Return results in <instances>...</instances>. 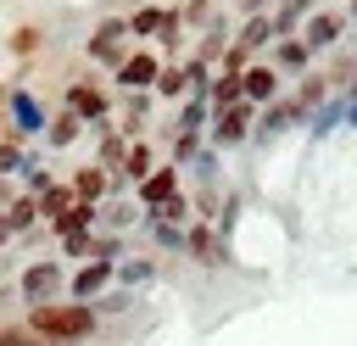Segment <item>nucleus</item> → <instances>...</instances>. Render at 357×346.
Masks as SVG:
<instances>
[{"instance_id": "1", "label": "nucleus", "mask_w": 357, "mask_h": 346, "mask_svg": "<svg viewBox=\"0 0 357 346\" xmlns=\"http://www.w3.org/2000/svg\"><path fill=\"white\" fill-rule=\"evenodd\" d=\"M28 329H33L39 340H84V335L95 329V313H89L84 301H45V307H33Z\"/></svg>"}, {"instance_id": "2", "label": "nucleus", "mask_w": 357, "mask_h": 346, "mask_svg": "<svg viewBox=\"0 0 357 346\" xmlns=\"http://www.w3.org/2000/svg\"><path fill=\"white\" fill-rule=\"evenodd\" d=\"M156 73H162V61H156L151 50H134V56L117 67V84H123V89H145V84L156 89Z\"/></svg>"}, {"instance_id": "3", "label": "nucleus", "mask_w": 357, "mask_h": 346, "mask_svg": "<svg viewBox=\"0 0 357 346\" xmlns=\"http://www.w3.org/2000/svg\"><path fill=\"white\" fill-rule=\"evenodd\" d=\"M173 195H178V167H156V173L139 184V206H151V212H162Z\"/></svg>"}, {"instance_id": "4", "label": "nucleus", "mask_w": 357, "mask_h": 346, "mask_svg": "<svg viewBox=\"0 0 357 346\" xmlns=\"http://www.w3.org/2000/svg\"><path fill=\"white\" fill-rule=\"evenodd\" d=\"M56 285H61V268H56L50 257H45V262H33V268L22 273V296H28V301H39V307L50 301V290H56Z\"/></svg>"}, {"instance_id": "5", "label": "nucleus", "mask_w": 357, "mask_h": 346, "mask_svg": "<svg viewBox=\"0 0 357 346\" xmlns=\"http://www.w3.org/2000/svg\"><path fill=\"white\" fill-rule=\"evenodd\" d=\"M6 106H11V123H17L22 134H39V128H45V106H39L28 89H11V95H6Z\"/></svg>"}, {"instance_id": "6", "label": "nucleus", "mask_w": 357, "mask_h": 346, "mask_svg": "<svg viewBox=\"0 0 357 346\" xmlns=\"http://www.w3.org/2000/svg\"><path fill=\"white\" fill-rule=\"evenodd\" d=\"M251 134V106L240 100V106H229V112H218V123H212V140L218 145H234V140H245Z\"/></svg>"}, {"instance_id": "7", "label": "nucleus", "mask_w": 357, "mask_h": 346, "mask_svg": "<svg viewBox=\"0 0 357 346\" xmlns=\"http://www.w3.org/2000/svg\"><path fill=\"white\" fill-rule=\"evenodd\" d=\"M335 39H340V17L312 11V17L301 22V45H307V50H324V45H335Z\"/></svg>"}, {"instance_id": "8", "label": "nucleus", "mask_w": 357, "mask_h": 346, "mask_svg": "<svg viewBox=\"0 0 357 346\" xmlns=\"http://www.w3.org/2000/svg\"><path fill=\"white\" fill-rule=\"evenodd\" d=\"M67 112H73L78 123H84V117L95 123V117H106V95H100L95 84H73V89H67Z\"/></svg>"}, {"instance_id": "9", "label": "nucleus", "mask_w": 357, "mask_h": 346, "mask_svg": "<svg viewBox=\"0 0 357 346\" xmlns=\"http://www.w3.org/2000/svg\"><path fill=\"white\" fill-rule=\"evenodd\" d=\"M273 89H279V73H273V67H245V73H240L245 106H251V100H273Z\"/></svg>"}, {"instance_id": "10", "label": "nucleus", "mask_w": 357, "mask_h": 346, "mask_svg": "<svg viewBox=\"0 0 357 346\" xmlns=\"http://www.w3.org/2000/svg\"><path fill=\"white\" fill-rule=\"evenodd\" d=\"M106 279H112V262H89V268H78V273H73V301L89 307V296H95Z\"/></svg>"}, {"instance_id": "11", "label": "nucleus", "mask_w": 357, "mask_h": 346, "mask_svg": "<svg viewBox=\"0 0 357 346\" xmlns=\"http://www.w3.org/2000/svg\"><path fill=\"white\" fill-rule=\"evenodd\" d=\"M89 218H95V206H84V201H73L61 218H56V229H61V240H84L89 234Z\"/></svg>"}, {"instance_id": "12", "label": "nucleus", "mask_w": 357, "mask_h": 346, "mask_svg": "<svg viewBox=\"0 0 357 346\" xmlns=\"http://www.w3.org/2000/svg\"><path fill=\"white\" fill-rule=\"evenodd\" d=\"M100 195H106V173H100V167H84V173L73 179V201H84V206H95Z\"/></svg>"}, {"instance_id": "13", "label": "nucleus", "mask_w": 357, "mask_h": 346, "mask_svg": "<svg viewBox=\"0 0 357 346\" xmlns=\"http://www.w3.org/2000/svg\"><path fill=\"white\" fill-rule=\"evenodd\" d=\"M33 218H39V201H33V195H17V201L6 206V229H11V234H17V229H28Z\"/></svg>"}, {"instance_id": "14", "label": "nucleus", "mask_w": 357, "mask_h": 346, "mask_svg": "<svg viewBox=\"0 0 357 346\" xmlns=\"http://www.w3.org/2000/svg\"><path fill=\"white\" fill-rule=\"evenodd\" d=\"M212 100H218V112H229V106H240L245 95H240V73H223L218 84H212Z\"/></svg>"}, {"instance_id": "15", "label": "nucleus", "mask_w": 357, "mask_h": 346, "mask_svg": "<svg viewBox=\"0 0 357 346\" xmlns=\"http://www.w3.org/2000/svg\"><path fill=\"white\" fill-rule=\"evenodd\" d=\"M184 246H190V251H195V262H206V268H212V262L223 257V251H218V240H212L206 229H195V234H184Z\"/></svg>"}, {"instance_id": "16", "label": "nucleus", "mask_w": 357, "mask_h": 346, "mask_svg": "<svg viewBox=\"0 0 357 346\" xmlns=\"http://www.w3.org/2000/svg\"><path fill=\"white\" fill-rule=\"evenodd\" d=\"M184 89H190V67H184V73H178V67H162V73H156V95H184Z\"/></svg>"}, {"instance_id": "17", "label": "nucleus", "mask_w": 357, "mask_h": 346, "mask_svg": "<svg viewBox=\"0 0 357 346\" xmlns=\"http://www.w3.org/2000/svg\"><path fill=\"white\" fill-rule=\"evenodd\" d=\"M123 173L145 184V179H151V151H145V145H134V151H123Z\"/></svg>"}, {"instance_id": "18", "label": "nucleus", "mask_w": 357, "mask_h": 346, "mask_svg": "<svg viewBox=\"0 0 357 346\" xmlns=\"http://www.w3.org/2000/svg\"><path fill=\"white\" fill-rule=\"evenodd\" d=\"M67 206H73V190H56V184H50V190L39 195V212H45V218H61Z\"/></svg>"}, {"instance_id": "19", "label": "nucleus", "mask_w": 357, "mask_h": 346, "mask_svg": "<svg viewBox=\"0 0 357 346\" xmlns=\"http://www.w3.org/2000/svg\"><path fill=\"white\" fill-rule=\"evenodd\" d=\"M50 140H56V145L78 140V117H73V112H61V117H56V128H50Z\"/></svg>"}, {"instance_id": "20", "label": "nucleus", "mask_w": 357, "mask_h": 346, "mask_svg": "<svg viewBox=\"0 0 357 346\" xmlns=\"http://www.w3.org/2000/svg\"><path fill=\"white\" fill-rule=\"evenodd\" d=\"M33 45H39V28H17V33H11V50H17V56H33Z\"/></svg>"}, {"instance_id": "21", "label": "nucleus", "mask_w": 357, "mask_h": 346, "mask_svg": "<svg viewBox=\"0 0 357 346\" xmlns=\"http://www.w3.org/2000/svg\"><path fill=\"white\" fill-rule=\"evenodd\" d=\"M279 61H284V67H301V61H307V45H301V39H284V45H279Z\"/></svg>"}, {"instance_id": "22", "label": "nucleus", "mask_w": 357, "mask_h": 346, "mask_svg": "<svg viewBox=\"0 0 357 346\" xmlns=\"http://www.w3.org/2000/svg\"><path fill=\"white\" fill-rule=\"evenodd\" d=\"M340 112H346V106H324V112H318V117H312L307 128H312V134H329V128L340 123Z\"/></svg>"}, {"instance_id": "23", "label": "nucleus", "mask_w": 357, "mask_h": 346, "mask_svg": "<svg viewBox=\"0 0 357 346\" xmlns=\"http://www.w3.org/2000/svg\"><path fill=\"white\" fill-rule=\"evenodd\" d=\"M17 167H22V151H17L11 140H0V179H6V173H17Z\"/></svg>"}, {"instance_id": "24", "label": "nucleus", "mask_w": 357, "mask_h": 346, "mask_svg": "<svg viewBox=\"0 0 357 346\" xmlns=\"http://www.w3.org/2000/svg\"><path fill=\"white\" fill-rule=\"evenodd\" d=\"M318 100H324V84H318V78H307V84H301V100H296V106L307 112V106H318Z\"/></svg>"}, {"instance_id": "25", "label": "nucleus", "mask_w": 357, "mask_h": 346, "mask_svg": "<svg viewBox=\"0 0 357 346\" xmlns=\"http://www.w3.org/2000/svg\"><path fill=\"white\" fill-rule=\"evenodd\" d=\"M156 240L173 251V246H184V229H178V223H156Z\"/></svg>"}, {"instance_id": "26", "label": "nucleus", "mask_w": 357, "mask_h": 346, "mask_svg": "<svg viewBox=\"0 0 357 346\" xmlns=\"http://www.w3.org/2000/svg\"><path fill=\"white\" fill-rule=\"evenodd\" d=\"M117 273H123V279H128V285H145V279H151V262H123V268H117Z\"/></svg>"}, {"instance_id": "27", "label": "nucleus", "mask_w": 357, "mask_h": 346, "mask_svg": "<svg viewBox=\"0 0 357 346\" xmlns=\"http://www.w3.org/2000/svg\"><path fill=\"white\" fill-rule=\"evenodd\" d=\"M123 33H128V22H117V17H112V22H100V33H95V39H106V45H117Z\"/></svg>"}, {"instance_id": "28", "label": "nucleus", "mask_w": 357, "mask_h": 346, "mask_svg": "<svg viewBox=\"0 0 357 346\" xmlns=\"http://www.w3.org/2000/svg\"><path fill=\"white\" fill-rule=\"evenodd\" d=\"M128 301H134V296H128V290H117V296H100V313H123V307H128Z\"/></svg>"}, {"instance_id": "29", "label": "nucleus", "mask_w": 357, "mask_h": 346, "mask_svg": "<svg viewBox=\"0 0 357 346\" xmlns=\"http://www.w3.org/2000/svg\"><path fill=\"white\" fill-rule=\"evenodd\" d=\"M240 6H245V11H251V17H257V6H262V0H240Z\"/></svg>"}, {"instance_id": "30", "label": "nucleus", "mask_w": 357, "mask_h": 346, "mask_svg": "<svg viewBox=\"0 0 357 346\" xmlns=\"http://www.w3.org/2000/svg\"><path fill=\"white\" fill-rule=\"evenodd\" d=\"M6 240H11V229H6V218H0V246H6Z\"/></svg>"}, {"instance_id": "31", "label": "nucleus", "mask_w": 357, "mask_h": 346, "mask_svg": "<svg viewBox=\"0 0 357 346\" xmlns=\"http://www.w3.org/2000/svg\"><path fill=\"white\" fill-rule=\"evenodd\" d=\"M346 117H351V123H357V95H351V106H346Z\"/></svg>"}, {"instance_id": "32", "label": "nucleus", "mask_w": 357, "mask_h": 346, "mask_svg": "<svg viewBox=\"0 0 357 346\" xmlns=\"http://www.w3.org/2000/svg\"><path fill=\"white\" fill-rule=\"evenodd\" d=\"M0 206H11V201H6V184H0Z\"/></svg>"}]
</instances>
